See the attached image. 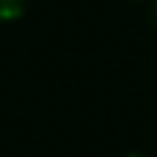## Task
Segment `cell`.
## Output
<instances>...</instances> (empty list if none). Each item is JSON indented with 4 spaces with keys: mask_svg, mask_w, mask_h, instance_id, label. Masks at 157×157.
I'll return each mask as SVG.
<instances>
[{
    "mask_svg": "<svg viewBox=\"0 0 157 157\" xmlns=\"http://www.w3.org/2000/svg\"><path fill=\"white\" fill-rule=\"evenodd\" d=\"M152 20H155V25H157V0H155V5H152Z\"/></svg>",
    "mask_w": 157,
    "mask_h": 157,
    "instance_id": "2",
    "label": "cell"
},
{
    "mask_svg": "<svg viewBox=\"0 0 157 157\" xmlns=\"http://www.w3.org/2000/svg\"><path fill=\"white\" fill-rule=\"evenodd\" d=\"M128 157H142V155H128Z\"/></svg>",
    "mask_w": 157,
    "mask_h": 157,
    "instance_id": "3",
    "label": "cell"
},
{
    "mask_svg": "<svg viewBox=\"0 0 157 157\" xmlns=\"http://www.w3.org/2000/svg\"><path fill=\"white\" fill-rule=\"evenodd\" d=\"M27 7V0H0V20H17Z\"/></svg>",
    "mask_w": 157,
    "mask_h": 157,
    "instance_id": "1",
    "label": "cell"
}]
</instances>
